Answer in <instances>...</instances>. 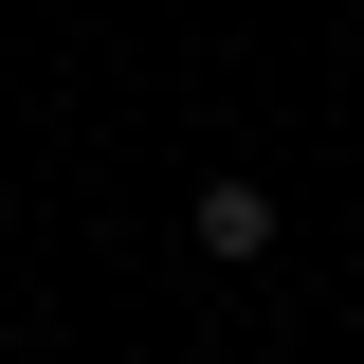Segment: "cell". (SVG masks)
Masks as SVG:
<instances>
[{
    "label": "cell",
    "instance_id": "1",
    "mask_svg": "<svg viewBox=\"0 0 364 364\" xmlns=\"http://www.w3.org/2000/svg\"><path fill=\"white\" fill-rule=\"evenodd\" d=\"M200 255H273V200L255 182H200Z\"/></svg>",
    "mask_w": 364,
    "mask_h": 364
}]
</instances>
